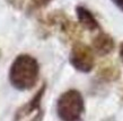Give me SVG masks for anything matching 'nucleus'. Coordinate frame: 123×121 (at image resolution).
<instances>
[{
    "instance_id": "nucleus-5",
    "label": "nucleus",
    "mask_w": 123,
    "mask_h": 121,
    "mask_svg": "<svg viewBox=\"0 0 123 121\" xmlns=\"http://www.w3.org/2000/svg\"><path fill=\"white\" fill-rule=\"evenodd\" d=\"M76 14H77L79 25L82 28L89 30V32H95V30L99 29V24L89 9H87L84 6H78L76 8Z\"/></svg>"
},
{
    "instance_id": "nucleus-13",
    "label": "nucleus",
    "mask_w": 123,
    "mask_h": 121,
    "mask_svg": "<svg viewBox=\"0 0 123 121\" xmlns=\"http://www.w3.org/2000/svg\"><path fill=\"white\" fill-rule=\"evenodd\" d=\"M0 57H1V49H0Z\"/></svg>"
},
{
    "instance_id": "nucleus-6",
    "label": "nucleus",
    "mask_w": 123,
    "mask_h": 121,
    "mask_svg": "<svg viewBox=\"0 0 123 121\" xmlns=\"http://www.w3.org/2000/svg\"><path fill=\"white\" fill-rule=\"evenodd\" d=\"M59 30L61 35L64 37L67 42H72L74 44L79 42V38L81 37V29L78 24L72 21L71 19L67 18L63 20V22L60 25Z\"/></svg>"
},
{
    "instance_id": "nucleus-10",
    "label": "nucleus",
    "mask_w": 123,
    "mask_h": 121,
    "mask_svg": "<svg viewBox=\"0 0 123 121\" xmlns=\"http://www.w3.org/2000/svg\"><path fill=\"white\" fill-rule=\"evenodd\" d=\"M7 2L10 5V6H12L14 8L20 10V9H23V7H24L25 0H7Z\"/></svg>"
},
{
    "instance_id": "nucleus-4",
    "label": "nucleus",
    "mask_w": 123,
    "mask_h": 121,
    "mask_svg": "<svg viewBox=\"0 0 123 121\" xmlns=\"http://www.w3.org/2000/svg\"><path fill=\"white\" fill-rule=\"evenodd\" d=\"M92 45H93L94 51L101 56L108 55L110 53H112L115 47L114 39L107 33H99L98 35H96L92 42Z\"/></svg>"
},
{
    "instance_id": "nucleus-2",
    "label": "nucleus",
    "mask_w": 123,
    "mask_h": 121,
    "mask_svg": "<svg viewBox=\"0 0 123 121\" xmlns=\"http://www.w3.org/2000/svg\"><path fill=\"white\" fill-rule=\"evenodd\" d=\"M84 110V99L77 90H68L62 93L56 103V112L62 121H79Z\"/></svg>"
},
{
    "instance_id": "nucleus-14",
    "label": "nucleus",
    "mask_w": 123,
    "mask_h": 121,
    "mask_svg": "<svg viewBox=\"0 0 123 121\" xmlns=\"http://www.w3.org/2000/svg\"><path fill=\"white\" fill-rule=\"evenodd\" d=\"M122 100H123V94H122Z\"/></svg>"
},
{
    "instance_id": "nucleus-11",
    "label": "nucleus",
    "mask_w": 123,
    "mask_h": 121,
    "mask_svg": "<svg viewBox=\"0 0 123 121\" xmlns=\"http://www.w3.org/2000/svg\"><path fill=\"white\" fill-rule=\"evenodd\" d=\"M113 4L115 5L116 7L119 8L120 10H122L123 11V0H111Z\"/></svg>"
},
{
    "instance_id": "nucleus-3",
    "label": "nucleus",
    "mask_w": 123,
    "mask_h": 121,
    "mask_svg": "<svg viewBox=\"0 0 123 121\" xmlns=\"http://www.w3.org/2000/svg\"><path fill=\"white\" fill-rule=\"evenodd\" d=\"M69 59L74 68L81 73L90 72L93 70L94 63H95L93 49L81 42H77L72 45Z\"/></svg>"
},
{
    "instance_id": "nucleus-8",
    "label": "nucleus",
    "mask_w": 123,
    "mask_h": 121,
    "mask_svg": "<svg viewBox=\"0 0 123 121\" xmlns=\"http://www.w3.org/2000/svg\"><path fill=\"white\" fill-rule=\"evenodd\" d=\"M44 91H45V84H43L42 85V88L37 91V93L33 96V99L18 110V112H17V114H16V120L22 119L24 116H27V114L32 113L33 111L40 109V104H41V100H42V98H43Z\"/></svg>"
},
{
    "instance_id": "nucleus-1",
    "label": "nucleus",
    "mask_w": 123,
    "mask_h": 121,
    "mask_svg": "<svg viewBox=\"0 0 123 121\" xmlns=\"http://www.w3.org/2000/svg\"><path fill=\"white\" fill-rule=\"evenodd\" d=\"M40 66L37 61L28 54L18 55L9 68V82L19 91L31 90L38 80Z\"/></svg>"
},
{
    "instance_id": "nucleus-9",
    "label": "nucleus",
    "mask_w": 123,
    "mask_h": 121,
    "mask_svg": "<svg viewBox=\"0 0 123 121\" xmlns=\"http://www.w3.org/2000/svg\"><path fill=\"white\" fill-rule=\"evenodd\" d=\"M52 2V0H31V4L35 9H40V8H44Z\"/></svg>"
},
{
    "instance_id": "nucleus-12",
    "label": "nucleus",
    "mask_w": 123,
    "mask_h": 121,
    "mask_svg": "<svg viewBox=\"0 0 123 121\" xmlns=\"http://www.w3.org/2000/svg\"><path fill=\"white\" fill-rule=\"evenodd\" d=\"M120 57H121V61L123 63V43H121V45H120Z\"/></svg>"
},
{
    "instance_id": "nucleus-7",
    "label": "nucleus",
    "mask_w": 123,
    "mask_h": 121,
    "mask_svg": "<svg viewBox=\"0 0 123 121\" xmlns=\"http://www.w3.org/2000/svg\"><path fill=\"white\" fill-rule=\"evenodd\" d=\"M97 75L103 81L112 82V81H115L120 77V68L111 59H105L98 66Z\"/></svg>"
}]
</instances>
